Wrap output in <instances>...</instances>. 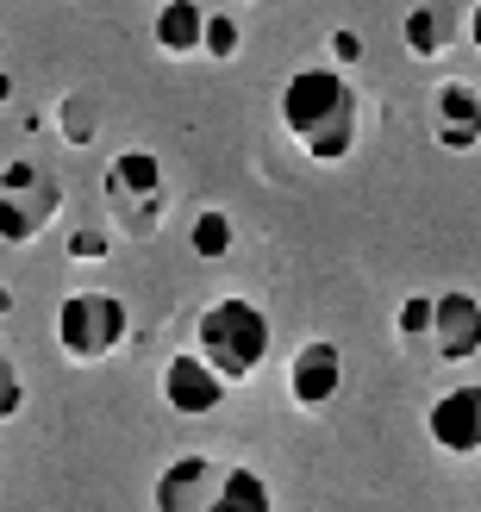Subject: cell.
<instances>
[{
    "label": "cell",
    "mask_w": 481,
    "mask_h": 512,
    "mask_svg": "<svg viewBox=\"0 0 481 512\" xmlns=\"http://www.w3.org/2000/svg\"><path fill=\"white\" fill-rule=\"evenodd\" d=\"M332 57H338V63H357V57H363V38H357V32H338V38H332Z\"/></svg>",
    "instance_id": "obj_21"
},
{
    "label": "cell",
    "mask_w": 481,
    "mask_h": 512,
    "mask_svg": "<svg viewBox=\"0 0 481 512\" xmlns=\"http://www.w3.org/2000/svg\"><path fill=\"white\" fill-rule=\"evenodd\" d=\"M432 344L444 363H475L481 356V300L450 288L438 294V313H432Z\"/></svg>",
    "instance_id": "obj_9"
},
{
    "label": "cell",
    "mask_w": 481,
    "mask_h": 512,
    "mask_svg": "<svg viewBox=\"0 0 481 512\" xmlns=\"http://www.w3.org/2000/svg\"><path fill=\"white\" fill-rule=\"evenodd\" d=\"M400 38H407L413 57H444V44H450V25L438 7H413L407 19H400Z\"/></svg>",
    "instance_id": "obj_15"
},
{
    "label": "cell",
    "mask_w": 481,
    "mask_h": 512,
    "mask_svg": "<svg viewBox=\"0 0 481 512\" xmlns=\"http://www.w3.org/2000/svg\"><path fill=\"white\" fill-rule=\"evenodd\" d=\"M107 244H113V238L100 232V225H82V232H69V250H75V256H107Z\"/></svg>",
    "instance_id": "obj_20"
},
{
    "label": "cell",
    "mask_w": 481,
    "mask_h": 512,
    "mask_svg": "<svg viewBox=\"0 0 481 512\" xmlns=\"http://www.w3.org/2000/svg\"><path fill=\"white\" fill-rule=\"evenodd\" d=\"M19 406H25V375L7 350H0V419H19Z\"/></svg>",
    "instance_id": "obj_18"
},
{
    "label": "cell",
    "mask_w": 481,
    "mask_h": 512,
    "mask_svg": "<svg viewBox=\"0 0 481 512\" xmlns=\"http://www.w3.org/2000/svg\"><path fill=\"white\" fill-rule=\"evenodd\" d=\"M225 463H213V456H175V463L157 475V512H207L213 488H219Z\"/></svg>",
    "instance_id": "obj_10"
},
{
    "label": "cell",
    "mask_w": 481,
    "mask_h": 512,
    "mask_svg": "<svg viewBox=\"0 0 481 512\" xmlns=\"http://www.w3.org/2000/svg\"><path fill=\"white\" fill-rule=\"evenodd\" d=\"M282 125L313 163H344L363 132V100L332 63H313L282 82Z\"/></svg>",
    "instance_id": "obj_1"
},
{
    "label": "cell",
    "mask_w": 481,
    "mask_h": 512,
    "mask_svg": "<svg viewBox=\"0 0 481 512\" xmlns=\"http://www.w3.org/2000/svg\"><path fill=\"white\" fill-rule=\"evenodd\" d=\"M57 132H63L69 144H94V132H100L94 94H69V100H63V107H57Z\"/></svg>",
    "instance_id": "obj_16"
},
{
    "label": "cell",
    "mask_w": 481,
    "mask_h": 512,
    "mask_svg": "<svg viewBox=\"0 0 481 512\" xmlns=\"http://www.w3.org/2000/svg\"><path fill=\"white\" fill-rule=\"evenodd\" d=\"M0 100H13V75L7 69H0Z\"/></svg>",
    "instance_id": "obj_23"
},
{
    "label": "cell",
    "mask_w": 481,
    "mask_h": 512,
    "mask_svg": "<svg viewBox=\"0 0 481 512\" xmlns=\"http://www.w3.org/2000/svg\"><path fill=\"white\" fill-rule=\"evenodd\" d=\"M432 138L444 150H475L481 144V94L469 82H438V94H432Z\"/></svg>",
    "instance_id": "obj_11"
},
{
    "label": "cell",
    "mask_w": 481,
    "mask_h": 512,
    "mask_svg": "<svg viewBox=\"0 0 481 512\" xmlns=\"http://www.w3.org/2000/svg\"><path fill=\"white\" fill-rule=\"evenodd\" d=\"M207 512H275V494H269V481H263L257 469L225 463V475H219V488H213Z\"/></svg>",
    "instance_id": "obj_13"
},
{
    "label": "cell",
    "mask_w": 481,
    "mask_h": 512,
    "mask_svg": "<svg viewBox=\"0 0 481 512\" xmlns=\"http://www.w3.org/2000/svg\"><path fill=\"white\" fill-rule=\"evenodd\" d=\"M150 32H157V50H169V57H194L200 38H207V13H200V0H163Z\"/></svg>",
    "instance_id": "obj_12"
},
{
    "label": "cell",
    "mask_w": 481,
    "mask_h": 512,
    "mask_svg": "<svg viewBox=\"0 0 481 512\" xmlns=\"http://www.w3.org/2000/svg\"><path fill=\"white\" fill-rule=\"evenodd\" d=\"M107 200H113V213H132L125 232L150 238L157 232V213H163V163L150 150H119L107 163Z\"/></svg>",
    "instance_id": "obj_4"
},
{
    "label": "cell",
    "mask_w": 481,
    "mask_h": 512,
    "mask_svg": "<svg viewBox=\"0 0 481 512\" xmlns=\"http://www.w3.org/2000/svg\"><path fill=\"white\" fill-rule=\"evenodd\" d=\"M0 313H13V294L7 288H0Z\"/></svg>",
    "instance_id": "obj_24"
},
{
    "label": "cell",
    "mask_w": 481,
    "mask_h": 512,
    "mask_svg": "<svg viewBox=\"0 0 481 512\" xmlns=\"http://www.w3.org/2000/svg\"><path fill=\"white\" fill-rule=\"evenodd\" d=\"M125 338H132V313H125L119 294L82 288L57 306V350L69 363H107L125 350Z\"/></svg>",
    "instance_id": "obj_3"
},
{
    "label": "cell",
    "mask_w": 481,
    "mask_h": 512,
    "mask_svg": "<svg viewBox=\"0 0 481 512\" xmlns=\"http://www.w3.org/2000/svg\"><path fill=\"white\" fill-rule=\"evenodd\" d=\"M225 375L207 363L200 350H175L169 363H163V400H169V413L175 419H207L225 406Z\"/></svg>",
    "instance_id": "obj_6"
},
{
    "label": "cell",
    "mask_w": 481,
    "mask_h": 512,
    "mask_svg": "<svg viewBox=\"0 0 481 512\" xmlns=\"http://www.w3.org/2000/svg\"><path fill=\"white\" fill-rule=\"evenodd\" d=\"M269 344H275V325H269L263 306L244 300V294H219L194 325V350L225 375V388H238V381L257 375Z\"/></svg>",
    "instance_id": "obj_2"
},
{
    "label": "cell",
    "mask_w": 481,
    "mask_h": 512,
    "mask_svg": "<svg viewBox=\"0 0 481 512\" xmlns=\"http://www.w3.org/2000/svg\"><path fill=\"white\" fill-rule=\"evenodd\" d=\"M425 431H432V444L444 456H475L481 450V381H463V388L438 394L432 413H425Z\"/></svg>",
    "instance_id": "obj_8"
},
{
    "label": "cell",
    "mask_w": 481,
    "mask_h": 512,
    "mask_svg": "<svg viewBox=\"0 0 481 512\" xmlns=\"http://www.w3.org/2000/svg\"><path fill=\"white\" fill-rule=\"evenodd\" d=\"M338 388H344V350L332 338L300 344L294 363H288V400L300 413H325V406L338 400Z\"/></svg>",
    "instance_id": "obj_7"
},
{
    "label": "cell",
    "mask_w": 481,
    "mask_h": 512,
    "mask_svg": "<svg viewBox=\"0 0 481 512\" xmlns=\"http://www.w3.org/2000/svg\"><path fill=\"white\" fill-rule=\"evenodd\" d=\"M432 313H438V300L432 294H413V300H400V338H419V331H432Z\"/></svg>",
    "instance_id": "obj_19"
},
{
    "label": "cell",
    "mask_w": 481,
    "mask_h": 512,
    "mask_svg": "<svg viewBox=\"0 0 481 512\" xmlns=\"http://www.w3.org/2000/svg\"><path fill=\"white\" fill-rule=\"evenodd\" d=\"M469 44L481 50V0H475V7H469Z\"/></svg>",
    "instance_id": "obj_22"
},
{
    "label": "cell",
    "mask_w": 481,
    "mask_h": 512,
    "mask_svg": "<svg viewBox=\"0 0 481 512\" xmlns=\"http://www.w3.org/2000/svg\"><path fill=\"white\" fill-rule=\"evenodd\" d=\"M238 19H225V13H207V38H200V50H207V57H238Z\"/></svg>",
    "instance_id": "obj_17"
},
{
    "label": "cell",
    "mask_w": 481,
    "mask_h": 512,
    "mask_svg": "<svg viewBox=\"0 0 481 512\" xmlns=\"http://www.w3.org/2000/svg\"><path fill=\"white\" fill-rule=\"evenodd\" d=\"M57 219V182L38 163H13L0 175V244H32Z\"/></svg>",
    "instance_id": "obj_5"
},
{
    "label": "cell",
    "mask_w": 481,
    "mask_h": 512,
    "mask_svg": "<svg viewBox=\"0 0 481 512\" xmlns=\"http://www.w3.org/2000/svg\"><path fill=\"white\" fill-rule=\"evenodd\" d=\"M232 213H219V207H207L194 219V232H188V250L200 256V263H225V256H232Z\"/></svg>",
    "instance_id": "obj_14"
}]
</instances>
